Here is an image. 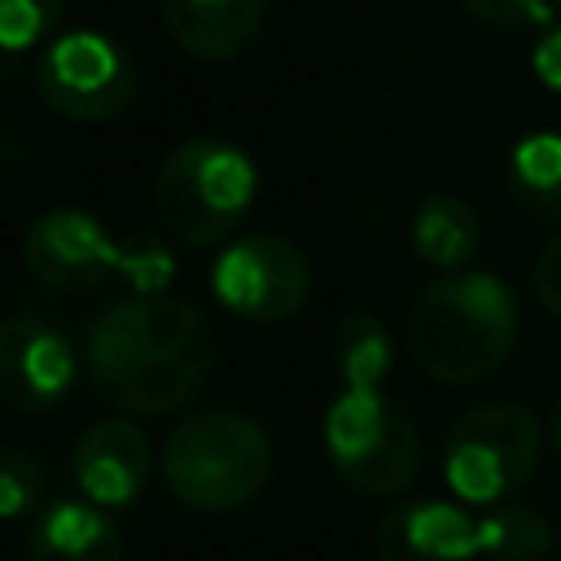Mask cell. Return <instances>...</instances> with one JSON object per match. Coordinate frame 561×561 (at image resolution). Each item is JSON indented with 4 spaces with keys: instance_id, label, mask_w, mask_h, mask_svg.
<instances>
[{
    "instance_id": "cell-1",
    "label": "cell",
    "mask_w": 561,
    "mask_h": 561,
    "mask_svg": "<svg viewBox=\"0 0 561 561\" xmlns=\"http://www.w3.org/2000/svg\"><path fill=\"white\" fill-rule=\"evenodd\" d=\"M215 355L206 316L167 289L110 302L83 337V364L96 390L131 416H171L188 408L210 381Z\"/></svg>"
},
{
    "instance_id": "cell-2",
    "label": "cell",
    "mask_w": 561,
    "mask_h": 561,
    "mask_svg": "<svg viewBox=\"0 0 561 561\" xmlns=\"http://www.w3.org/2000/svg\"><path fill=\"white\" fill-rule=\"evenodd\" d=\"M517 294L482 267L443 272L430 280L403 320L412 364L438 386H478L504 368L517 346Z\"/></svg>"
},
{
    "instance_id": "cell-3",
    "label": "cell",
    "mask_w": 561,
    "mask_h": 561,
    "mask_svg": "<svg viewBox=\"0 0 561 561\" xmlns=\"http://www.w3.org/2000/svg\"><path fill=\"white\" fill-rule=\"evenodd\" d=\"M158 473L188 513L228 517L272 482L276 443L245 412H193L167 434L158 451Z\"/></svg>"
},
{
    "instance_id": "cell-4",
    "label": "cell",
    "mask_w": 561,
    "mask_h": 561,
    "mask_svg": "<svg viewBox=\"0 0 561 561\" xmlns=\"http://www.w3.org/2000/svg\"><path fill=\"white\" fill-rule=\"evenodd\" d=\"M259 171L224 136H188L167 149L153 175V215L180 245L206 250L228 241L254 206Z\"/></svg>"
},
{
    "instance_id": "cell-5",
    "label": "cell",
    "mask_w": 561,
    "mask_h": 561,
    "mask_svg": "<svg viewBox=\"0 0 561 561\" xmlns=\"http://www.w3.org/2000/svg\"><path fill=\"white\" fill-rule=\"evenodd\" d=\"M22 263L57 294H83L105 280H127L136 294H162L175 272L171 254L153 237L114 241L110 228L79 206L39 215L22 237Z\"/></svg>"
},
{
    "instance_id": "cell-6",
    "label": "cell",
    "mask_w": 561,
    "mask_h": 561,
    "mask_svg": "<svg viewBox=\"0 0 561 561\" xmlns=\"http://www.w3.org/2000/svg\"><path fill=\"white\" fill-rule=\"evenodd\" d=\"M324 451L346 491L390 500L421 473V425L386 390H342L324 412Z\"/></svg>"
},
{
    "instance_id": "cell-7",
    "label": "cell",
    "mask_w": 561,
    "mask_h": 561,
    "mask_svg": "<svg viewBox=\"0 0 561 561\" xmlns=\"http://www.w3.org/2000/svg\"><path fill=\"white\" fill-rule=\"evenodd\" d=\"M543 456V421L517 399H491L460 412L443 438V478L460 504H504Z\"/></svg>"
},
{
    "instance_id": "cell-8",
    "label": "cell",
    "mask_w": 561,
    "mask_h": 561,
    "mask_svg": "<svg viewBox=\"0 0 561 561\" xmlns=\"http://www.w3.org/2000/svg\"><path fill=\"white\" fill-rule=\"evenodd\" d=\"M35 92L70 123H110L136 101L140 70L118 39L101 31H66L35 61Z\"/></svg>"
},
{
    "instance_id": "cell-9",
    "label": "cell",
    "mask_w": 561,
    "mask_h": 561,
    "mask_svg": "<svg viewBox=\"0 0 561 561\" xmlns=\"http://www.w3.org/2000/svg\"><path fill=\"white\" fill-rule=\"evenodd\" d=\"M210 294L219 298L224 311L254 320V324H276L289 320L307 294H311V263L307 254L276 232H245L210 267Z\"/></svg>"
},
{
    "instance_id": "cell-10",
    "label": "cell",
    "mask_w": 561,
    "mask_h": 561,
    "mask_svg": "<svg viewBox=\"0 0 561 561\" xmlns=\"http://www.w3.org/2000/svg\"><path fill=\"white\" fill-rule=\"evenodd\" d=\"M79 377L70 337L39 316L0 320V403L13 412L57 408Z\"/></svg>"
},
{
    "instance_id": "cell-11",
    "label": "cell",
    "mask_w": 561,
    "mask_h": 561,
    "mask_svg": "<svg viewBox=\"0 0 561 561\" xmlns=\"http://www.w3.org/2000/svg\"><path fill=\"white\" fill-rule=\"evenodd\" d=\"M70 469H75L83 500H92L101 508H127L149 486L153 451H149V438L140 434V425H131L123 416H101L75 438Z\"/></svg>"
},
{
    "instance_id": "cell-12",
    "label": "cell",
    "mask_w": 561,
    "mask_h": 561,
    "mask_svg": "<svg viewBox=\"0 0 561 561\" xmlns=\"http://www.w3.org/2000/svg\"><path fill=\"white\" fill-rule=\"evenodd\" d=\"M377 561H473L478 517L451 500H403L373 526Z\"/></svg>"
},
{
    "instance_id": "cell-13",
    "label": "cell",
    "mask_w": 561,
    "mask_h": 561,
    "mask_svg": "<svg viewBox=\"0 0 561 561\" xmlns=\"http://www.w3.org/2000/svg\"><path fill=\"white\" fill-rule=\"evenodd\" d=\"M167 35L197 61H237L263 31L267 0H158Z\"/></svg>"
},
{
    "instance_id": "cell-14",
    "label": "cell",
    "mask_w": 561,
    "mask_h": 561,
    "mask_svg": "<svg viewBox=\"0 0 561 561\" xmlns=\"http://www.w3.org/2000/svg\"><path fill=\"white\" fill-rule=\"evenodd\" d=\"M26 561H123V535L101 504L57 500L31 517Z\"/></svg>"
},
{
    "instance_id": "cell-15",
    "label": "cell",
    "mask_w": 561,
    "mask_h": 561,
    "mask_svg": "<svg viewBox=\"0 0 561 561\" xmlns=\"http://www.w3.org/2000/svg\"><path fill=\"white\" fill-rule=\"evenodd\" d=\"M513 206L543 228H561V131H526L504 158Z\"/></svg>"
},
{
    "instance_id": "cell-16",
    "label": "cell",
    "mask_w": 561,
    "mask_h": 561,
    "mask_svg": "<svg viewBox=\"0 0 561 561\" xmlns=\"http://www.w3.org/2000/svg\"><path fill=\"white\" fill-rule=\"evenodd\" d=\"M412 254L434 267V272H460L473 263L482 228H478V210L460 197V193H430L416 210H412Z\"/></svg>"
},
{
    "instance_id": "cell-17",
    "label": "cell",
    "mask_w": 561,
    "mask_h": 561,
    "mask_svg": "<svg viewBox=\"0 0 561 561\" xmlns=\"http://www.w3.org/2000/svg\"><path fill=\"white\" fill-rule=\"evenodd\" d=\"M394 364V337L381 316L351 311L333 333V368L342 390H381Z\"/></svg>"
},
{
    "instance_id": "cell-18",
    "label": "cell",
    "mask_w": 561,
    "mask_h": 561,
    "mask_svg": "<svg viewBox=\"0 0 561 561\" xmlns=\"http://www.w3.org/2000/svg\"><path fill=\"white\" fill-rule=\"evenodd\" d=\"M557 548V526L526 504H491L478 513V557L486 561H543Z\"/></svg>"
},
{
    "instance_id": "cell-19",
    "label": "cell",
    "mask_w": 561,
    "mask_h": 561,
    "mask_svg": "<svg viewBox=\"0 0 561 561\" xmlns=\"http://www.w3.org/2000/svg\"><path fill=\"white\" fill-rule=\"evenodd\" d=\"M66 13V0H0V48L26 53L44 44Z\"/></svg>"
},
{
    "instance_id": "cell-20",
    "label": "cell",
    "mask_w": 561,
    "mask_h": 561,
    "mask_svg": "<svg viewBox=\"0 0 561 561\" xmlns=\"http://www.w3.org/2000/svg\"><path fill=\"white\" fill-rule=\"evenodd\" d=\"M44 495V473L22 447H0V522L31 517Z\"/></svg>"
},
{
    "instance_id": "cell-21",
    "label": "cell",
    "mask_w": 561,
    "mask_h": 561,
    "mask_svg": "<svg viewBox=\"0 0 561 561\" xmlns=\"http://www.w3.org/2000/svg\"><path fill=\"white\" fill-rule=\"evenodd\" d=\"M460 9L495 31H539L552 18H561V0H460Z\"/></svg>"
},
{
    "instance_id": "cell-22",
    "label": "cell",
    "mask_w": 561,
    "mask_h": 561,
    "mask_svg": "<svg viewBox=\"0 0 561 561\" xmlns=\"http://www.w3.org/2000/svg\"><path fill=\"white\" fill-rule=\"evenodd\" d=\"M530 289L539 298V307L548 316L561 320V232L535 254V267H530Z\"/></svg>"
},
{
    "instance_id": "cell-23",
    "label": "cell",
    "mask_w": 561,
    "mask_h": 561,
    "mask_svg": "<svg viewBox=\"0 0 561 561\" xmlns=\"http://www.w3.org/2000/svg\"><path fill=\"white\" fill-rule=\"evenodd\" d=\"M530 75L552 96H561V18H552L548 26H539V35L530 44Z\"/></svg>"
},
{
    "instance_id": "cell-24",
    "label": "cell",
    "mask_w": 561,
    "mask_h": 561,
    "mask_svg": "<svg viewBox=\"0 0 561 561\" xmlns=\"http://www.w3.org/2000/svg\"><path fill=\"white\" fill-rule=\"evenodd\" d=\"M548 443H552L557 456H561V394H557L552 408H548Z\"/></svg>"
}]
</instances>
